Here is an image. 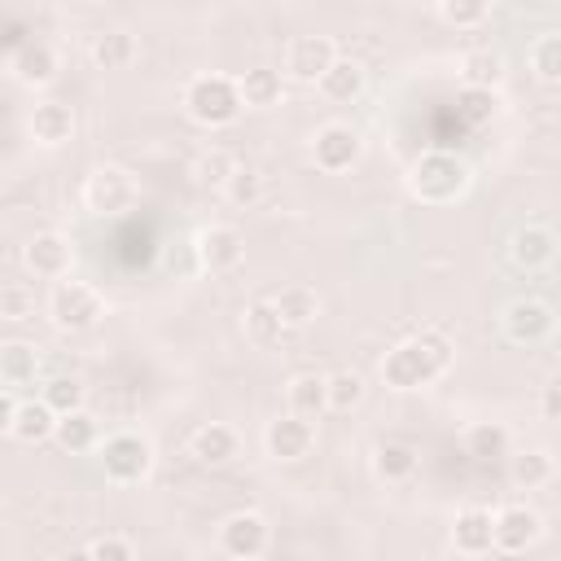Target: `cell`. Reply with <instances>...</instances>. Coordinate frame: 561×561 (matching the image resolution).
<instances>
[{"mask_svg": "<svg viewBox=\"0 0 561 561\" xmlns=\"http://www.w3.org/2000/svg\"><path fill=\"white\" fill-rule=\"evenodd\" d=\"M88 57L96 70H123L136 61V39L127 31H101V35H92Z\"/></svg>", "mask_w": 561, "mask_h": 561, "instance_id": "obj_23", "label": "cell"}, {"mask_svg": "<svg viewBox=\"0 0 561 561\" xmlns=\"http://www.w3.org/2000/svg\"><path fill=\"white\" fill-rule=\"evenodd\" d=\"M373 473L381 482H408L416 473V447L412 443H399V438H386L377 443L373 451Z\"/></svg>", "mask_w": 561, "mask_h": 561, "instance_id": "obj_22", "label": "cell"}, {"mask_svg": "<svg viewBox=\"0 0 561 561\" xmlns=\"http://www.w3.org/2000/svg\"><path fill=\"white\" fill-rule=\"evenodd\" d=\"M232 167H237V162H232L224 149H206V153L197 158V180L210 184V188H224V180L232 175Z\"/></svg>", "mask_w": 561, "mask_h": 561, "instance_id": "obj_40", "label": "cell"}, {"mask_svg": "<svg viewBox=\"0 0 561 561\" xmlns=\"http://www.w3.org/2000/svg\"><path fill=\"white\" fill-rule=\"evenodd\" d=\"M311 443H316V425L307 416H294V412L276 416L263 434V447L272 460H302L311 451Z\"/></svg>", "mask_w": 561, "mask_h": 561, "instance_id": "obj_11", "label": "cell"}, {"mask_svg": "<svg viewBox=\"0 0 561 561\" xmlns=\"http://www.w3.org/2000/svg\"><path fill=\"white\" fill-rule=\"evenodd\" d=\"M184 110L193 123L202 127H224L241 114V92H237V79L228 75H197L188 88H184Z\"/></svg>", "mask_w": 561, "mask_h": 561, "instance_id": "obj_3", "label": "cell"}, {"mask_svg": "<svg viewBox=\"0 0 561 561\" xmlns=\"http://www.w3.org/2000/svg\"><path fill=\"white\" fill-rule=\"evenodd\" d=\"M96 456H101L105 478L118 482V486H131V482L149 478V469H153V447H149V438L127 434V430H123V434H110L105 443H96Z\"/></svg>", "mask_w": 561, "mask_h": 561, "instance_id": "obj_4", "label": "cell"}, {"mask_svg": "<svg viewBox=\"0 0 561 561\" xmlns=\"http://www.w3.org/2000/svg\"><path fill=\"white\" fill-rule=\"evenodd\" d=\"M193 460L197 465H210V469H219V465H228V460H237V451H241V438H237V430L232 425H219V421H210V425H202L197 434H193Z\"/></svg>", "mask_w": 561, "mask_h": 561, "instance_id": "obj_16", "label": "cell"}, {"mask_svg": "<svg viewBox=\"0 0 561 561\" xmlns=\"http://www.w3.org/2000/svg\"><path fill=\"white\" fill-rule=\"evenodd\" d=\"M316 88H320L329 101L346 105V101H355V96L364 92V66H359V61H351V57H333V61H329V70L316 79Z\"/></svg>", "mask_w": 561, "mask_h": 561, "instance_id": "obj_20", "label": "cell"}, {"mask_svg": "<svg viewBox=\"0 0 561 561\" xmlns=\"http://www.w3.org/2000/svg\"><path fill=\"white\" fill-rule=\"evenodd\" d=\"M408 188H412V197H421L430 206H447L469 188V167L447 149H430L408 171Z\"/></svg>", "mask_w": 561, "mask_h": 561, "instance_id": "obj_2", "label": "cell"}, {"mask_svg": "<svg viewBox=\"0 0 561 561\" xmlns=\"http://www.w3.org/2000/svg\"><path fill=\"white\" fill-rule=\"evenodd\" d=\"M83 557H101V561H131L136 557V543L123 539V535H101L83 548Z\"/></svg>", "mask_w": 561, "mask_h": 561, "instance_id": "obj_41", "label": "cell"}, {"mask_svg": "<svg viewBox=\"0 0 561 561\" xmlns=\"http://www.w3.org/2000/svg\"><path fill=\"white\" fill-rule=\"evenodd\" d=\"M267 543H272V526H267L263 513L241 508V513H232V517L219 522V548H224L228 557H237V561H254V557H263Z\"/></svg>", "mask_w": 561, "mask_h": 561, "instance_id": "obj_6", "label": "cell"}, {"mask_svg": "<svg viewBox=\"0 0 561 561\" xmlns=\"http://www.w3.org/2000/svg\"><path fill=\"white\" fill-rule=\"evenodd\" d=\"M438 13H443L447 26L469 31V26H482V22H486L491 0H438Z\"/></svg>", "mask_w": 561, "mask_h": 561, "instance_id": "obj_38", "label": "cell"}, {"mask_svg": "<svg viewBox=\"0 0 561 561\" xmlns=\"http://www.w3.org/2000/svg\"><path fill=\"white\" fill-rule=\"evenodd\" d=\"M53 425H57V412L39 399V403H18L9 434H13L18 443H44V438H53Z\"/></svg>", "mask_w": 561, "mask_h": 561, "instance_id": "obj_25", "label": "cell"}, {"mask_svg": "<svg viewBox=\"0 0 561 561\" xmlns=\"http://www.w3.org/2000/svg\"><path fill=\"white\" fill-rule=\"evenodd\" d=\"M48 316H53L57 329L83 333V329H92L101 320V294L92 285H83V280H57V289L48 298Z\"/></svg>", "mask_w": 561, "mask_h": 561, "instance_id": "obj_5", "label": "cell"}, {"mask_svg": "<svg viewBox=\"0 0 561 561\" xmlns=\"http://www.w3.org/2000/svg\"><path fill=\"white\" fill-rule=\"evenodd\" d=\"M552 324H557V316H552V307H548L543 298H513V302L504 307V316H500L504 337L517 342V346L543 342V337L552 333Z\"/></svg>", "mask_w": 561, "mask_h": 561, "instance_id": "obj_7", "label": "cell"}, {"mask_svg": "<svg viewBox=\"0 0 561 561\" xmlns=\"http://www.w3.org/2000/svg\"><path fill=\"white\" fill-rule=\"evenodd\" d=\"M324 399H329L333 412H351V408H359V403H364V377L351 373V368L329 373V377H324Z\"/></svg>", "mask_w": 561, "mask_h": 561, "instance_id": "obj_33", "label": "cell"}, {"mask_svg": "<svg viewBox=\"0 0 561 561\" xmlns=\"http://www.w3.org/2000/svg\"><path fill=\"white\" fill-rule=\"evenodd\" d=\"M237 92H241V105H254V110L276 105V101H280V70L254 66V70H245V75L237 79Z\"/></svg>", "mask_w": 561, "mask_h": 561, "instance_id": "obj_27", "label": "cell"}, {"mask_svg": "<svg viewBox=\"0 0 561 561\" xmlns=\"http://www.w3.org/2000/svg\"><path fill=\"white\" fill-rule=\"evenodd\" d=\"M539 408H543V421H557V416H561V386H557V381H548V386H543Z\"/></svg>", "mask_w": 561, "mask_h": 561, "instance_id": "obj_42", "label": "cell"}, {"mask_svg": "<svg viewBox=\"0 0 561 561\" xmlns=\"http://www.w3.org/2000/svg\"><path fill=\"white\" fill-rule=\"evenodd\" d=\"M465 451L478 456V460H500V456H508V430L495 425V421H478L465 434Z\"/></svg>", "mask_w": 561, "mask_h": 561, "instance_id": "obj_31", "label": "cell"}, {"mask_svg": "<svg viewBox=\"0 0 561 561\" xmlns=\"http://www.w3.org/2000/svg\"><path fill=\"white\" fill-rule=\"evenodd\" d=\"M83 202L96 215H123L136 202V180L123 167H96L83 184Z\"/></svg>", "mask_w": 561, "mask_h": 561, "instance_id": "obj_8", "label": "cell"}, {"mask_svg": "<svg viewBox=\"0 0 561 561\" xmlns=\"http://www.w3.org/2000/svg\"><path fill=\"white\" fill-rule=\"evenodd\" d=\"M456 114H460L469 127H486V123L500 114V96H495V88H460V96H456Z\"/></svg>", "mask_w": 561, "mask_h": 561, "instance_id": "obj_30", "label": "cell"}, {"mask_svg": "<svg viewBox=\"0 0 561 561\" xmlns=\"http://www.w3.org/2000/svg\"><path fill=\"white\" fill-rule=\"evenodd\" d=\"M272 307H276L285 333H289V329H307V324L320 316V294H316L311 285H285V289L272 298Z\"/></svg>", "mask_w": 561, "mask_h": 561, "instance_id": "obj_19", "label": "cell"}, {"mask_svg": "<svg viewBox=\"0 0 561 561\" xmlns=\"http://www.w3.org/2000/svg\"><path fill=\"white\" fill-rule=\"evenodd\" d=\"M285 399H289V412H294V416L320 421V412L329 408V399H324V377H320V373H298V377L289 381Z\"/></svg>", "mask_w": 561, "mask_h": 561, "instance_id": "obj_24", "label": "cell"}, {"mask_svg": "<svg viewBox=\"0 0 561 561\" xmlns=\"http://www.w3.org/2000/svg\"><path fill=\"white\" fill-rule=\"evenodd\" d=\"M83 399H88V390H83L79 377H53V381H44V403H48L57 416L83 408Z\"/></svg>", "mask_w": 561, "mask_h": 561, "instance_id": "obj_37", "label": "cell"}, {"mask_svg": "<svg viewBox=\"0 0 561 561\" xmlns=\"http://www.w3.org/2000/svg\"><path fill=\"white\" fill-rule=\"evenodd\" d=\"M13 70H18L22 83H48V79L57 75V53H53L48 44H26V48L18 53Z\"/></svg>", "mask_w": 561, "mask_h": 561, "instance_id": "obj_32", "label": "cell"}, {"mask_svg": "<svg viewBox=\"0 0 561 561\" xmlns=\"http://www.w3.org/2000/svg\"><path fill=\"white\" fill-rule=\"evenodd\" d=\"M83 4H105V0H83Z\"/></svg>", "mask_w": 561, "mask_h": 561, "instance_id": "obj_44", "label": "cell"}, {"mask_svg": "<svg viewBox=\"0 0 561 561\" xmlns=\"http://www.w3.org/2000/svg\"><path fill=\"white\" fill-rule=\"evenodd\" d=\"M500 75H504V61H500V53H491V48H469V53L460 57V83H465V88H495Z\"/></svg>", "mask_w": 561, "mask_h": 561, "instance_id": "obj_28", "label": "cell"}, {"mask_svg": "<svg viewBox=\"0 0 561 561\" xmlns=\"http://www.w3.org/2000/svg\"><path fill=\"white\" fill-rule=\"evenodd\" d=\"M421 4H438V0H421Z\"/></svg>", "mask_w": 561, "mask_h": 561, "instance_id": "obj_45", "label": "cell"}, {"mask_svg": "<svg viewBox=\"0 0 561 561\" xmlns=\"http://www.w3.org/2000/svg\"><path fill=\"white\" fill-rule=\"evenodd\" d=\"M508 478H513L517 486L535 491V486H543V482L552 478V456H548V451H522V456L508 460Z\"/></svg>", "mask_w": 561, "mask_h": 561, "instance_id": "obj_34", "label": "cell"}, {"mask_svg": "<svg viewBox=\"0 0 561 561\" xmlns=\"http://www.w3.org/2000/svg\"><path fill=\"white\" fill-rule=\"evenodd\" d=\"M508 259H513L517 267H526V272L548 267V263L557 259V232L543 228V224H526V228H517L513 241H508Z\"/></svg>", "mask_w": 561, "mask_h": 561, "instance_id": "obj_14", "label": "cell"}, {"mask_svg": "<svg viewBox=\"0 0 561 561\" xmlns=\"http://www.w3.org/2000/svg\"><path fill=\"white\" fill-rule=\"evenodd\" d=\"M39 373V351L31 342H4L0 346V381L4 386H31Z\"/></svg>", "mask_w": 561, "mask_h": 561, "instance_id": "obj_26", "label": "cell"}, {"mask_svg": "<svg viewBox=\"0 0 561 561\" xmlns=\"http://www.w3.org/2000/svg\"><path fill=\"white\" fill-rule=\"evenodd\" d=\"M35 311V294L26 285H0V320L18 324V320H31Z\"/></svg>", "mask_w": 561, "mask_h": 561, "instance_id": "obj_39", "label": "cell"}, {"mask_svg": "<svg viewBox=\"0 0 561 561\" xmlns=\"http://www.w3.org/2000/svg\"><path fill=\"white\" fill-rule=\"evenodd\" d=\"M53 438H57L70 456H79V451H92V447L101 443V430H96V416H92L88 408H75V412H61V416H57Z\"/></svg>", "mask_w": 561, "mask_h": 561, "instance_id": "obj_21", "label": "cell"}, {"mask_svg": "<svg viewBox=\"0 0 561 561\" xmlns=\"http://www.w3.org/2000/svg\"><path fill=\"white\" fill-rule=\"evenodd\" d=\"M451 548L460 557L491 552V513L486 508H460L456 522H451Z\"/></svg>", "mask_w": 561, "mask_h": 561, "instance_id": "obj_17", "label": "cell"}, {"mask_svg": "<svg viewBox=\"0 0 561 561\" xmlns=\"http://www.w3.org/2000/svg\"><path fill=\"white\" fill-rule=\"evenodd\" d=\"M13 412H18L13 394H9V390H0V434H9V425H13Z\"/></svg>", "mask_w": 561, "mask_h": 561, "instance_id": "obj_43", "label": "cell"}, {"mask_svg": "<svg viewBox=\"0 0 561 561\" xmlns=\"http://www.w3.org/2000/svg\"><path fill=\"white\" fill-rule=\"evenodd\" d=\"M232 206H259V197H263V175L254 171V167H232V175L224 180V188H219Z\"/></svg>", "mask_w": 561, "mask_h": 561, "instance_id": "obj_36", "label": "cell"}, {"mask_svg": "<svg viewBox=\"0 0 561 561\" xmlns=\"http://www.w3.org/2000/svg\"><path fill=\"white\" fill-rule=\"evenodd\" d=\"M359 136L346 127V123H324L316 136H311V158L320 171L337 175V171H351L359 162Z\"/></svg>", "mask_w": 561, "mask_h": 561, "instance_id": "obj_10", "label": "cell"}, {"mask_svg": "<svg viewBox=\"0 0 561 561\" xmlns=\"http://www.w3.org/2000/svg\"><path fill=\"white\" fill-rule=\"evenodd\" d=\"M245 337H250L254 346H276V342L285 337V324H280L272 298H259V302L245 307Z\"/></svg>", "mask_w": 561, "mask_h": 561, "instance_id": "obj_29", "label": "cell"}, {"mask_svg": "<svg viewBox=\"0 0 561 561\" xmlns=\"http://www.w3.org/2000/svg\"><path fill=\"white\" fill-rule=\"evenodd\" d=\"M245 254V237L228 224H210L202 237H197V259L206 272H232Z\"/></svg>", "mask_w": 561, "mask_h": 561, "instance_id": "obj_13", "label": "cell"}, {"mask_svg": "<svg viewBox=\"0 0 561 561\" xmlns=\"http://www.w3.org/2000/svg\"><path fill=\"white\" fill-rule=\"evenodd\" d=\"M447 364H451V342L438 329H421L416 337L399 342L381 359V377L390 390H416V386H430L434 377H443Z\"/></svg>", "mask_w": 561, "mask_h": 561, "instance_id": "obj_1", "label": "cell"}, {"mask_svg": "<svg viewBox=\"0 0 561 561\" xmlns=\"http://www.w3.org/2000/svg\"><path fill=\"white\" fill-rule=\"evenodd\" d=\"M530 70L539 83H557L561 79V35H539L530 44Z\"/></svg>", "mask_w": 561, "mask_h": 561, "instance_id": "obj_35", "label": "cell"}, {"mask_svg": "<svg viewBox=\"0 0 561 561\" xmlns=\"http://www.w3.org/2000/svg\"><path fill=\"white\" fill-rule=\"evenodd\" d=\"M539 530H543V522H539L535 508L508 504V508H500V513L491 517V548L517 557V552H526V548L539 539Z\"/></svg>", "mask_w": 561, "mask_h": 561, "instance_id": "obj_9", "label": "cell"}, {"mask_svg": "<svg viewBox=\"0 0 561 561\" xmlns=\"http://www.w3.org/2000/svg\"><path fill=\"white\" fill-rule=\"evenodd\" d=\"M70 259H75V250H70V241H66L61 232H35V237L26 241V267H31L35 276L57 280V276L70 272Z\"/></svg>", "mask_w": 561, "mask_h": 561, "instance_id": "obj_15", "label": "cell"}, {"mask_svg": "<svg viewBox=\"0 0 561 561\" xmlns=\"http://www.w3.org/2000/svg\"><path fill=\"white\" fill-rule=\"evenodd\" d=\"M31 136L39 145H66L75 136V110L66 101H39L31 110Z\"/></svg>", "mask_w": 561, "mask_h": 561, "instance_id": "obj_18", "label": "cell"}, {"mask_svg": "<svg viewBox=\"0 0 561 561\" xmlns=\"http://www.w3.org/2000/svg\"><path fill=\"white\" fill-rule=\"evenodd\" d=\"M333 57H337V48H333L329 35H298L285 53V75L298 79V83H316L329 70Z\"/></svg>", "mask_w": 561, "mask_h": 561, "instance_id": "obj_12", "label": "cell"}]
</instances>
